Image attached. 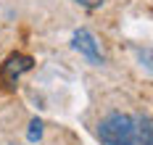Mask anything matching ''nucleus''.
<instances>
[{
    "label": "nucleus",
    "mask_w": 153,
    "mask_h": 145,
    "mask_svg": "<svg viewBox=\"0 0 153 145\" xmlns=\"http://www.w3.org/2000/svg\"><path fill=\"white\" fill-rule=\"evenodd\" d=\"M98 137L103 145H153L151 116L108 113L98 124Z\"/></svg>",
    "instance_id": "nucleus-1"
},
{
    "label": "nucleus",
    "mask_w": 153,
    "mask_h": 145,
    "mask_svg": "<svg viewBox=\"0 0 153 145\" xmlns=\"http://www.w3.org/2000/svg\"><path fill=\"white\" fill-rule=\"evenodd\" d=\"M32 66H34V61H32L29 55H24V53H13V55L5 58V64L0 66V79H3V84H5L8 90H13L16 82H19V77H21L24 71H29Z\"/></svg>",
    "instance_id": "nucleus-2"
},
{
    "label": "nucleus",
    "mask_w": 153,
    "mask_h": 145,
    "mask_svg": "<svg viewBox=\"0 0 153 145\" xmlns=\"http://www.w3.org/2000/svg\"><path fill=\"white\" fill-rule=\"evenodd\" d=\"M71 45H74V50H79L90 64L100 66L103 64V53H100V45H98V40L92 37L87 29H76L74 37H71Z\"/></svg>",
    "instance_id": "nucleus-3"
},
{
    "label": "nucleus",
    "mask_w": 153,
    "mask_h": 145,
    "mask_svg": "<svg viewBox=\"0 0 153 145\" xmlns=\"http://www.w3.org/2000/svg\"><path fill=\"white\" fill-rule=\"evenodd\" d=\"M29 140L34 143V140H40V135H42V121L40 119H32V124H29Z\"/></svg>",
    "instance_id": "nucleus-4"
},
{
    "label": "nucleus",
    "mask_w": 153,
    "mask_h": 145,
    "mask_svg": "<svg viewBox=\"0 0 153 145\" xmlns=\"http://www.w3.org/2000/svg\"><path fill=\"white\" fill-rule=\"evenodd\" d=\"M74 3H79L82 8H98V5H100L103 0H74Z\"/></svg>",
    "instance_id": "nucleus-5"
}]
</instances>
